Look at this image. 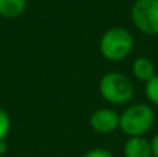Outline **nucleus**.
Returning <instances> with one entry per match:
<instances>
[{
  "mask_svg": "<svg viewBox=\"0 0 158 157\" xmlns=\"http://www.w3.org/2000/svg\"><path fill=\"white\" fill-rule=\"evenodd\" d=\"M135 47V38L129 29L123 27H112L101 35L98 42L100 54L106 60L118 63L132 53Z\"/></svg>",
  "mask_w": 158,
  "mask_h": 157,
  "instance_id": "f257e3e1",
  "label": "nucleus"
},
{
  "mask_svg": "<svg viewBox=\"0 0 158 157\" xmlns=\"http://www.w3.org/2000/svg\"><path fill=\"white\" fill-rule=\"evenodd\" d=\"M156 122V113L147 103H133L119 114V129L128 138L144 136Z\"/></svg>",
  "mask_w": 158,
  "mask_h": 157,
  "instance_id": "f03ea898",
  "label": "nucleus"
},
{
  "mask_svg": "<svg viewBox=\"0 0 158 157\" xmlns=\"http://www.w3.org/2000/svg\"><path fill=\"white\" fill-rule=\"evenodd\" d=\"M98 93L110 104L122 106L133 99L135 85L131 78L122 72H107L98 82Z\"/></svg>",
  "mask_w": 158,
  "mask_h": 157,
  "instance_id": "7ed1b4c3",
  "label": "nucleus"
},
{
  "mask_svg": "<svg viewBox=\"0 0 158 157\" xmlns=\"http://www.w3.org/2000/svg\"><path fill=\"white\" fill-rule=\"evenodd\" d=\"M131 19L143 35L158 36V0H135Z\"/></svg>",
  "mask_w": 158,
  "mask_h": 157,
  "instance_id": "20e7f679",
  "label": "nucleus"
},
{
  "mask_svg": "<svg viewBox=\"0 0 158 157\" xmlns=\"http://www.w3.org/2000/svg\"><path fill=\"white\" fill-rule=\"evenodd\" d=\"M89 122L93 131L101 135H108L119 128V114L114 108L101 107L93 111Z\"/></svg>",
  "mask_w": 158,
  "mask_h": 157,
  "instance_id": "39448f33",
  "label": "nucleus"
},
{
  "mask_svg": "<svg viewBox=\"0 0 158 157\" xmlns=\"http://www.w3.org/2000/svg\"><path fill=\"white\" fill-rule=\"evenodd\" d=\"M132 74H133V77L136 78L139 82H143L146 85V83L150 82L157 75L156 64L148 57L139 56V57H136L133 60V63H132Z\"/></svg>",
  "mask_w": 158,
  "mask_h": 157,
  "instance_id": "423d86ee",
  "label": "nucleus"
},
{
  "mask_svg": "<svg viewBox=\"0 0 158 157\" xmlns=\"http://www.w3.org/2000/svg\"><path fill=\"white\" fill-rule=\"evenodd\" d=\"M123 156L125 157H153L151 143L146 136H133L128 138L123 145Z\"/></svg>",
  "mask_w": 158,
  "mask_h": 157,
  "instance_id": "0eeeda50",
  "label": "nucleus"
},
{
  "mask_svg": "<svg viewBox=\"0 0 158 157\" xmlns=\"http://www.w3.org/2000/svg\"><path fill=\"white\" fill-rule=\"evenodd\" d=\"M27 8V0H0V17L17 18Z\"/></svg>",
  "mask_w": 158,
  "mask_h": 157,
  "instance_id": "6e6552de",
  "label": "nucleus"
},
{
  "mask_svg": "<svg viewBox=\"0 0 158 157\" xmlns=\"http://www.w3.org/2000/svg\"><path fill=\"white\" fill-rule=\"evenodd\" d=\"M144 93L148 102L158 107V74L144 85Z\"/></svg>",
  "mask_w": 158,
  "mask_h": 157,
  "instance_id": "1a4fd4ad",
  "label": "nucleus"
},
{
  "mask_svg": "<svg viewBox=\"0 0 158 157\" xmlns=\"http://www.w3.org/2000/svg\"><path fill=\"white\" fill-rule=\"evenodd\" d=\"M11 129V120L6 110L0 107V141H4Z\"/></svg>",
  "mask_w": 158,
  "mask_h": 157,
  "instance_id": "9d476101",
  "label": "nucleus"
},
{
  "mask_svg": "<svg viewBox=\"0 0 158 157\" xmlns=\"http://www.w3.org/2000/svg\"><path fill=\"white\" fill-rule=\"evenodd\" d=\"M82 157H114V155L103 147H94V149L87 150Z\"/></svg>",
  "mask_w": 158,
  "mask_h": 157,
  "instance_id": "9b49d317",
  "label": "nucleus"
},
{
  "mask_svg": "<svg viewBox=\"0 0 158 157\" xmlns=\"http://www.w3.org/2000/svg\"><path fill=\"white\" fill-rule=\"evenodd\" d=\"M151 143V152H153V157H158V132L153 136V139L150 141Z\"/></svg>",
  "mask_w": 158,
  "mask_h": 157,
  "instance_id": "f8f14e48",
  "label": "nucleus"
},
{
  "mask_svg": "<svg viewBox=\"0 0 158 157\" xmlns=\"http://www.w3.org/2000/svg\"><path fill=\"white\" fill-rule=\"evenodd\" d=\"M7 152H8V145L6 142V139L4 141H0V157L7 155Z\"/></svg>",
  "mask_w": 158,
  "mask_h": 157,
  "instance_id": "ddd939ff",
  "label": "nucleus"
}]
</instances>
